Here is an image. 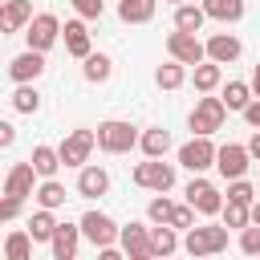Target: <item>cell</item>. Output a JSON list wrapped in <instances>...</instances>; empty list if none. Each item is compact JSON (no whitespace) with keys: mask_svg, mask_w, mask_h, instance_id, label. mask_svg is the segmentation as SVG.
I'll use <instances>...</instances> for the list:
<instances>
[{"mask_svg":"<svg viewBox=\"0 0 260 260\" xmlns=\"http://www.w3.org/2000/svg\"><path fill=\"white\" fill-rule=\"evenodd\" d=\"M183 248H187L191 256H215V252L228 248V228H223V223H191Z\"/></svg>","mask_w":260,"mask_h":260,"instance_id":"1","label":"cell"},{"mask_svg":"<svg viewBox=\"0 0 260 260\" xmlns=\"http://www.w3.org/2000/svg\"><path fill=\"white\" fill-rule=\"evenodd\" d=\"M93 142H98L106 154H126V150L138 142V134H134L130 122H122V118H106V122H98Z\"/></svg>","mask_w":260,"mask_h":260,"instance_id":"2","label":"cell"},{"mask_svg":"<svg viewBox=\"0 0 260 260\" xmlns=\"http://www.w3.org/2000/svg\"><path fill=\"white\" fill-rule=\"evenodd\" d=\"M223 118H228V106L219 98H199L195 110L187 114V126H191V134H215L223 126Z\"/></svg>","mask_w":260,"mask_h":260,"instance_id":"3","label":"cell"},{"mask_svg":"<svg viewBox=\"0 0 260 260\" xmlns=\"http://www.w3.org/2000/svg\"><path fill=\"white\" fill-rule=\"evenodd\" d=\"M130 179H134V187H142V191H171V187H175V167L162 162V158H146V162L134 167Z\"/></svg>","mask_w":260,"mask_h":260,"instance_id":"4","label":"cell"},{"mask_svg":"<svg viewBox=\"0 0 260 260\" xmlns=\"http://www.w3.org/2000/svg\"><path fill=\"white\" fill-rule=\"evenodd\" d=\"M179 162L187 167V171H207L211 162H215V142H211V134H191L183 146H179Z\"/></svg>","mask_w":260,"mask_h":260,"instance_id":"5","label":"cell"},{"mask_svg":"<svg viewBox=\"0 0 260 260\" xmlns=\"http://www.w3.org/2000/svg\"><path fill=\"white\" fill-rule=\"evenodd\" d=\"M77 228H81V236H85L93 248H110V244L118 240V223H114L106 211H98V207H89V211L81 215Z\"/></svg>","mask_w":260,"mask_h":260,"instance_id":"6","label":"cell"},{"mask_svg":"<svg viewBox=\"0 0 260 260\" xmlns=\"http://www.w3.org/2000/svg\"><path fill=\"white\" fill-rule=\"evenodd\" d=\"M93 146H98V142H93V130H69V134L61 138L57 154H61L65 167H81V162H89Z\"/></svg>","mask_w":260,"mask_h":260,"instance_id":"7","label":"cell"},{"mask_svg":"<svg viewBox=\"0 0 260 260\" xmlns=\"http://www.w3.org/2000/svg\"><path fill=\"white\" fill-rule=\"evenodd\" d=\"M248 146H240V142H228V146H215V171L223 175V179H240V175H248Z\"/></svg>","mask_w":260,"mask_h":260,"instance_id":"8","label":"cell"},{"mask_svg":"<svg viewBox=\"0 0 260 260\" xmlns=\"http://www.w3.org/2000/svg\"><path fill=\"white\" fill-rule=\"evenodd\" d=\"M28 49H37V53H45L57 37H61V20L53 16V12H37L32 20H28Z\"/></svg>","mask_w":260,"mask_h":260,"instance_id":"9","label":"cell"},{"mask_svg":"<svg viewBox=\"0 0 260 260\" xmlns=\"http://www.w3.org/2000/svg\"><path fill=\"white\" fill-rule=\"evenodd\" d=\"M167 53L175 57V61H183V65H199L207 53H203V41L195 37V32H183V28H175L171 37H167Z\"/></svg>","mask_w":260,"mask_h":260,"instance_id":"10","label":"cell"},{"mask_svg":"<svg viewBox=\"0 0 260 260\" xmlns=\"http://www.w3.org/2000/svg\"><path fill=\"white\" fill-rule=\"evenodd\" d=\"M187 203H191L199 215H215V211L223 207V195L215 191V183H207V179H191V183H187Z\"/></svg>","mask_w":260,"mask_h":260,"instance_id":"11","label":"cell"},{"mask_svg":"<svg viewBox=\"0 0 260 260\" xmlns=\"http://www.w3.org/2000/svg\"><path fill=\"white\" fill-rule=\"evenodd\" d=\"M118 240H122V252L130 256V260H146L150 256V228L146 223H126V228H118Z\"/></svg>","mask_w":260,"mask_h":260,"instance_id":"12","label":"cell"},{"mask_svg":"<svg viewBox=\"0 0 260 260\" xmlns=\"http://www.w3.org/2000/svg\"><path fill=\"white\" fill-rule=\"evenodd\" d=\"M45 73V53H37V49H24L20 57H12L8 61V77L20 85V81H37Z\"/></svg>","mask_w":260,"mask_h":260,"instance_id":"13","label":"cell"},{"mask_svg":"<svg viewBox=\"0 0 260 260\" xmlns=\"http://www.w3.org/2000/svg\"><path fill=\"white\" fill-rule=\"evenodd\" d=\"M203 53H207V61L228 65V61H236V57L244 53V45H240V37H236V32H215V37L203 45Z\"/></svg>","mask_w":260,"mask_h":260,"instance_id":"14","label":"cell"},{"mask_svg":"<svg viewBox=\"0 0 260 260\" xmlns=\"http://www.w3.org/2000/svg\"><path fill=\"white\" fill-rule=\"evenodd\" d=\"M77 240H81V228H77V223H57L53 236H49L53 260H73V256H77Z\"/></svg>","mask_w":260,"mask_h":260,"instance_id":"15","label":"cell"},{"mask_svg":"<svg viewBox=\"0 0 260 260\" xmlns=\"http://www.w3.org/2000/svg\"><path fill=\"white\" fill-rule=\"evenodd\" d=\"M28 20H32V4L28 0H0V37L24 28Z\"/></svg>","mask_w":260,"mask_h":260,"instance_id":"16","label":"cell"},{"mask_svg":"<svg viewBox=\"0 0 260 260\" xmlns=\"http://www.w3.org/2000/svg\"><path fill=\"white\" fill-rule=\"evenodd\" d=\"M32 179H37L32 162H16V167L4 175V191L16 195V199H24V195H32Z\"/></svg>","mask_w":260,"mask_h":260,"instance_id":"17","label":"cell"},{"mask_svg":"<svg viewBox=\"0 0 260 260\" xmlns=\"http://www.w3.org/2000/svg\"><path fill=\"white\" fill-rule=\"evenodd\" d=\"M77 191H81V195H106V191H110V171H106V167H85V162H81Z\"/></svg>","mask_w":260,"mask_h":260,"instance_id":"18","label":"cell"},{"mask_svg":"<svg viewBox=\"0 0 260 260\" xmlns=\"http://www.w3.org/2000/svg\"><path fill=\"white\" fill-rule=\"evenodd\" d=\"M61 37H65V53H73V57L89 53V28H85V20H65Z\"/></svg>","mask_w":260,"mask_h":260,"instance_id":"19","label":"cell"},{"mask_svg":"<svg viewBox=\"0 0 260 260\" xmlns=\"http://www.w3.org/2000/svg\"><path fill=\"white\" fill-rule=\"evenodd\" d=\"M138 146H142L146 158H162V154L171 150V134H167L162 126H146V130L138 134Z\"/></svg>","mask_w":260,"mask_h":260,"instance_id":"20","label":"cell"},{"mask_svg":"<svg viewBox=\"0 0 260 260\" xmlns=\"http://www.w3.org/2000/svg\"><path fill=\"white\" fill-rule=\"evenodd\" d=\"M154 8H158V0H118V16L126 24H146L154 16Z\"/></svg>","mask_w":260,"mask_h":260,"instance_id":"21","label":"cell"},{"mask_svg":"<svg viewBox=\"0 0 260 260\" xmlns=\"http://www.w3.org/2000/svg\"><path fill=\"white\" fill-rule=\"evenodd\" d=\"M110 69H114V61H110L106 53H93V49H89V53L81 57V77H85V81H93V85H98V81H106V77H110Z\"/></svg>","mask_w":260,"mask_h":260,"instance_id":"22","label":"cell"},{"mask_svg":"<svg viewBox=\"0 0 260 260\" xmlns=\"http://www.w3.org/2000/svg\"><path fill=\"white\" fill-rule=\"evenodd\" d=\"M199 8H203V12L211 16V20H223V24H228V20H240V16H244V0H203Z\"/></svg>","mask_w":260,"mask_h":260,"instance_id":"23","label":"cell"},{"mask_svg":"<svg viewBox=\"0 0 260 260\" xmlns=\"http://www.w3.org/2000/svg\"><path fill=\"white\" fill-rule=\"evenodd\" d=\"M28 162H32V171H37V175H45V179H49V175H57L61 154H57V146H45V142H41V146H32V158H28Z\"/></svg>","mask_w":260,"mask_h":260,"instance_id":"24","label":"cell"},{"mask_svg":"<svg viewBox=\"0 0 260 260\" xmlns=\"http://www.w3.org/2000/svg\"><path fill=\"white\" fill-rule=\"evenodd\" d=\"M203 20H207V12L199 4H179L175 8V28H183V32H199Z\"/></svg>","mask_w":260,"mask_h":260,"instance_id":"25","label":"cell"},{"mask_svg":"<svg viewBox=\"0 0 260 260\" xmlns=\"http://www.w3.org/2000/svg\"><path fill=\"white\" fill-rule=\"evenodd\" d=\"M154 81H158V85H162V89H179V85H183V81H187V65H183V61H175V57H171V61H167V65H158V69H154Z\"/></svg>","mask_w":260,"mask_h":260,"instance_id":"26","label":"cell"},{"mask_svg":"<svg viewBox=\"0 0 260 260\" xmlns=\"http://www.w3.org/2000/svg\"><path fill=\"white\" fill-rule=\"evenodd\" d=\"M191 77H195V89H199V93H211V89L223 81V69H219L215 61H199Z\"/></svg>","mask_w":260,"mask_h":260,"instance_id":"27","label":"cell"},{"mask_svg":"<svg viewBox=\"0 0 260 260\" xmlns=\"http://www.w3.org/2000/svg\"><path fill=\"white\" fill-rule=\"evenodd\" d=\"M32 195H37V203H41V207H49V211H57V207L65 203V183H57V179L49 175V179H45V183H41V187H37Z\"/></svg>","mask_w":260,"mask_h":260,"instance_id":"28","label":"cell"},{"mask_svg":"<svg viewBox=\"0 0 260 260\" xmlns=\"http://www.w3.org/2000/svg\"><path fill=\"white\" fill-rule=\"evenodd\" d=\"M175 248H179V240H175V228L171 223L150 228V256H171Z\"/></svg>","mask_w":260,"mask_h":260,"instance_id":"29","label":"cell"},{"mask_svg":"<svg viewBox=\"0 0 260 260\" xmlns=\"http://www.w3.org/2000/svg\"><path fill=\"white\" fill-rule=\"evenodd\" d=\"M219 102H223L228 110H236V114H240V110H244V106L252 102V85H248V81H228V85H223V98H219Z\"/></svg>","mask_w":260,"mask_h":260,"instance_id":"30","label":"cell"},{"mask_svg":"<svg viewBox=\"0 0 260 260\" xmlns=\"http://www.w3.org/2000/svg\"><path fill=\"white\" fill-rule=\"evenodd\" d=\"M12 110H16V114H37V110H41V93L32 89V81H20V85H16Z\"/></svg>","mask_w":260,"mask_h":260,"instance_id":"31","label":"cell"},{"mask_svg":"<svg viewBox=\"0 0 260 260\" xmlns=\"http://www.w3.org/2000/svg\"><path fill=\"white\" fill-rule=\"evenodd\" d=\"M53 228H57V219H53V211H49V207L32 211V219H28V236H32V244L49 240V236H53Z\"/></svg>","mask_w":260,"mask_h":260,"instance_id":"32","label":"cell"},{"mask_svg":"<svg viewBox=\"0 0 260 260\" xmlns=\"http://www.w3.org/2000/svg\"><path fill=\"white\" fill-rule=\"evenodd\" d=\"M28 252H32V236L28 232H12L4 240V256L8 260H28Z\"/></svg>","mask_w":260,"mask_h":260,"instance_id":"33","label":"cell"},{"mask_svg":"<svg viewBox=\"0 0 260 260\" xmlns=\"http://www.w3.org/2000/svg\"><path fill=\"white\" fill-rule=\"evenodd\" d=\"M171 211H175V203L158 191L150 203H146V215H150V223H171Z\"/></svg>","mask_w":260,"mask_h":260,"instance_id":"34","label":"cell"},{"mask_svg":"<svg viewBox=\"0 0 260 260\" xmlns=\"http://www.w3.org/2000/svg\"><path fill=\"white\" fill-rule=\"evenodd\" d=\"M219 211H223V228H244V223H248V203H236V199H228Z\"/></svg>","mask_w":260,"mask_h":260,"instance_id":"35","label":"cell"},{"mask_svg":"<svg viewBox=\"0 0 260 260\" xmlns=\"http://www.w3.org/2000/svg\"><path fill=\"white\" fill-rule=\"evenodd\" d=\"M228 199H236V203H252L256 191H252V183L240 175V179H228Z\"/></svg>","mask_w":260,"mask_h":260,"instance_id":"36","label":"cell"},{"mask_svg":"<svg viewBox=\"0 0 260 260\" xmlns=\"http://www.w3.org/2000/svg\"><path fill=\"white\" fill-rule=\"evenodd\" d=\"M20 211H24V199H16V195H8V191H4V195H0V223L16 219Z\"/></svg>","mask_w":260,"mask_h":260,"instance_id":"37","label":"cell"},{"mask_svg":"<svg viewBox=\"0 0 260 260\" xmlns=\"http://www.w3.org/2000/svg\"><path fill=\"white\" fill-rule=\"evenodd\" d=\"M240 248H244L248 256H256V252H260V223H252V228L244 223V228H240Z\"/></svg>","mask_w":260,"mask_h":260,"instance_id":"38","label":"cell"},{"mask_svg":"<svg viewBox=\"0 0 260 260\" xmlns=\"http://www.w3.org/2000/svg\"><path fill=\"white\" fill-rule=\"evenodd\" d=\"M73 8H77V16H85V20H98L102 12H106V0H69Z\"/></svg>","mask_w":260,"mask_h":260,"instance_id":"39","label":"cell"},{"mask_svg":"<svg viewBox=\"0 0 260 260\" xmlns=\"http://www.w3.org/2000/svg\"><path fill=\"white\" fill-rule=\"evenodd\" d=\"M195 223V207L191 203H175V211H171V228H191Z\"/></svg>","mask_w":260,"mask_h":260,"instance_id":"40","label":"cell"},{"mask_svg":"<svg viewBox=\"0 0 260 260\" xmlns=\"http://www.w3.org/2000/svg\"><path fill=\"white\" fill-rule=\"evenodd\" d=\"M240 114H244V122H248L252 130H260V98H252V102H248Z\"/></svg>","mask_w":260,"mask_h":260,"instance_id":"41","label":"cell"},{"mask_svg":"<svg viewBox=\"0 0 260 260\" xmlns=\"http://www.w3.org/2000/svg\"><path fill=\"white\" fill-rule=\"evenodd\" d=\"M12 142H16V126L12 122H0V150H8Z\"/></svg>","mask_w":260,"mask_h":260,"instance_id":"42","label":"cell"},{"mask_svg":"<svg viewBox=\"0 0 260 260\" xmlns=\"http://www.w3.org/2000/svg\"><path fill=\"white\" fill-rule=\"evenodd\" d=\"M248 223H260V199L248 203Z\"/></svg>","mask_w":260,"mask_h":260,"instance_id":"43","label":"cell"},{"mask_svg":"<svg viewBox=\"0 0 260 260\" xmlns=\"http://www.w3.org/2000/svg\"><path fill=\"white\" fill-rule=\"evenodd\" d=\"M248 154H252V158H260V130L248 138Z\"/></svg>","mask_w":260,"mask_h":260,"instance_id":"44","label":"cell"},{"mask_svg":"<svg viewBox=\"0 0 260 260\" xmlns=\"http://www.w3.org/2000/svg\"><path fill=\"white\" fill-rule=\"evenodd\" d=\"M248 85H252V98H260V65L252 69V81H248Z\"/></svg>","mask_w":260,"mask_h":260,"instance_id":"45","label":"cell"},{"mask_svg":"<svg viewBox=\"0 0 260 260\" xmlns=\"http://www.w3.org/2000/svg\"><path fill=\"white\" fill-rule=\"evenodd\" d=\"M175 4H183V0H175Z\"/></svg>","mask_w":260,"mask_h":260,"instance_id":"46","label":"cell"}]
</instances>
